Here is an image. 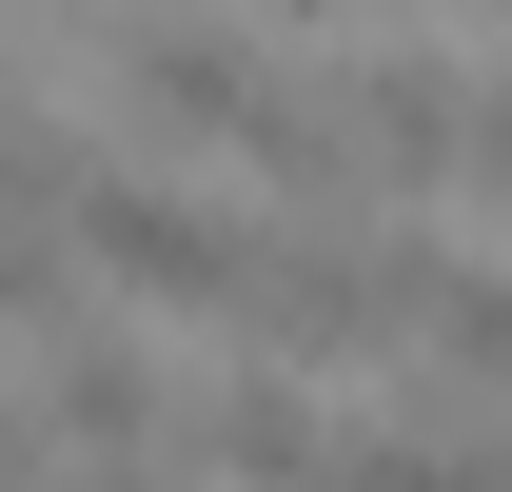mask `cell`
I'll use <instances>...</instances> for the list:
<instances>
[{"instance_id": "obj_4", "label": "cell", "mask_w": 512, "mask_h": 492, "mask_svg": "<svg viewBox=\"0 0 512 492\" xmlns=\"http://www.w3.org/2000/svg\"><path fill=\"white\" fill-rule=\"evenodd\" d=\"M119 99H138V138H256L237 20H138V40H119Z\"/></svg>"}, {"instance_id": "obj_8", "label": "cell", "mask_w": 512, "mask_h": 492, "mask_svg": "<svg viewBox=\"0 0 512 492\" xmlns=\"http://www.w3.org/2000/svg\"><path fill=\"white\" fill-rule=\"evenodd\" d=\"M316 492H512V453H493V433H473V453H453V433H375V453L335 433V473H316Z\"/></svg>"}, {"instance_id": "obj_5", "label": "cell", "mask_w": 512, "mask_h": 492, "mask_svg": "<svg viewBox=\"0 0 512 492\" xmlns=\"http://www.w3.org/2000/svg\"><path fill=\"white\" fill-rule=\"evenodd\" d=\"M197 453H217L237 492H316V473H335V433H316V394H296V374H217Z\"/></svg>"}, {"instance_id": "obj_2", "label": "cell", "mask_w": 512, "mask_h": 492, "mask_svg": "<svg viewBox=\"0 0 512 492\" xmlns=\"http://www.w3.org/2000/svg\"><path fill=\"white\" fill-rule=\"evenodd\" d=\"M60 217H79L60 256L119 276V296H178V315H237V296H256V237L217 217V197H178V178H79Z\"/></svg>"}, {"instance_id": "obj_12", "label": "cell", "mask_w": 512, "mask_h": 492, "mask_svg": "<svg viewBox=\"0 0 512 492\" xmlns=\"http://www.w3.org/2000/svg\"><path fill=\"white\" fill-rule=\"evenodd\" d=\"M473 178L512 197V79H493V99H473Z\"/></svg>"}, {"instance_id": "obj_3", "label": "cell", "mask_w": 512, "mask_h": 492, "mask_svg": "<svg viewBox=\"0 0 512 492\" xmlns=\"http://www.w3.org/2000/svg\"><path fill=\"white\" fill-rule=\"evenodd\" d=\"M335 119H355V178H473V79L434 60V40H375V60L335 79Z\"/></svg>"}, {"instance_id": "obj_14", "label": "cell", "mask_w": 512, "mask_h": 492, "mask_svg": "<svg viewBox=\"0 0 512 492\" xmlns=\"http://www.w3.org/2000/svg\"><path fill=\"white\" fill-rule=\"evenodd\" d=\"M0 119H20V99H0Z\"/></svg>"}, {"instance_id": "obj_6", "label": "cell", "mask_w": 512, "mask_h": 492, "mask_svg": "<svg viewBox=\"0 0 512 492\" xmlns=\"http://www.w3.org/2000/svg\"><path fill=\"white\" fill-rule=\"evenodd\" d=\"M40 414H60L79 453H158V355H138V335H60V355H40Z\"/></svg>"}, {"instance_id": "obj_1", "label": "cell", "mask_w": 512, "mask_h": 492, "mask_svg": "<svg viewBox=\"0 0 512 492\" xmlns=\"http://www.w3.org/2000/svg\"><path fill=\"white\" fill-rule=\"evenodd\" d=\"M453 296V256L434 237H256V335L276 355H375V335H414V315Z\"/></svg>"}, {"instance_id": "obj_11", "label": "cell", "mask_w": 512, "mask_h": 492, "mask_svg": "<svg viewBox=\"0 0 512 492\" xmlns=\"http://www.w3.org/2000/svg\"><path fill=\"white\" fill-rule=\"evenodd\" d=\"M60 492H178V453H79Z\"/></svg>"}, {"instance_id": "obj_13", "label": "cell", "mask_w": 512, "mask_h": 492, "mask_svg": "<svg viewBox=\"0 0 512 492\" xmlns=\"http://www.w3.org/2000/svg\"><path fill=\"white\" fill-rule=\"evenodd\" d=\"M296 20H335V0H296Z\"/></svg>"}, {"instance_id": "obj_7", "label": "cell", "mask_w": 512, "mask_h": 492, "mask_svg": "<svg viewBox=\"0 0 512 492\" xmlns=\"http://www.w3.org/2000/svg\"><path fill=\"white\" fill-rule=\"evenodd\" d=\"M414 355H434V414L453 394H512V276H453V296L414 315Z\"/></svg>"}, {"instance_id": "obj_10", "label": "cell", "mask_w": 512, "mask_h": 492, "mask_svg": "<svg viewBox=\"0 0 512 492\" xmlns=\"http://www.w3.org/2000/svg\"><path fill=\"white\" fill-rule=\"evenodd\" d=\"M0 492H60V453H40V414L0 394Z\"/></svg>"}, {"instance_id": "obj_9", "label": "cell", "mask_w": 512, "mask_h": 492, "mask_svg": "<svg viewBox=\"0 0 512 492\" xmlns=\"http://www.w3.org/2000/svg\"><path fill=\"white\" fill-rule=\"evenodd\" d=\"M0 315H20L40 355H60V335H99V315H79V256H60V237H0Z\"/></svg>"}]
</instances>
